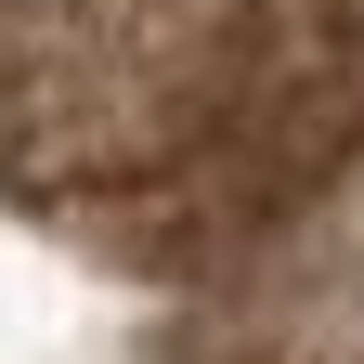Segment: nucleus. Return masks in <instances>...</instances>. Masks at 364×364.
<instances>
[{
	"label": "nucleus",
	"instance_id": "obj_2",
	"mask_svg": "<svg viewBox=\"0 0 364 364\" xmlns=\"http://www.w3.org/2000/svg\"><path fill=\"white\" fill-rule=\"evenodd\" d=\"M299 78L338 105V130L364 144V0H299Z\"/></svg>",
	"mask_w": 364,
	"mask_h": 364
},
{
	"label": "nucleus",
	"instance_id": "obj_1",
	"mask_svg": "<svg viewBox=\"0 0 364 364\" xmlns=\"http://www.w3.org/2000/svg\"><path fill=\"white\" fill-rule=\"evenodd\" d=\"M273 65V0H0V169L169 182Z\"/></svg>",
	"mask_w": 364,
	"mask_h": 364
}]
</instances>
